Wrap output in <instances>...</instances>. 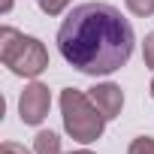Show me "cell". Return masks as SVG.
Masks as SVG:
<instances>
[{"label": "cell", "mask_w": 154, "mask_h": 154, "mask_svg": "<svg viewBox=\"0 0 154 154\" xmlns=\"http://www.w3.org/2000/svg\"><path fill=\"white\" fill-rule=\"evenodd\" d=\"M133 24L121 9L97 0L75 6L57 30L60 57L85 75H112L121 69L133 54Z\"/></svg>", "instance_id": "1"}, {"label": "cell", "mask_w": 154, "mask_h": 154, "mask_svg": "<svg viewBox=\"0 0 154 154\" xmlns=\"http://www.w3.org/2000/svg\"><path fill=\"white\" fill-rule=\"evenodd\" d=\"M60 115H63V130L82 145L97 142L103 136V130H106L103 112L79 88H63L60 91Z\"/></svg>", "instance_id": "2"}, {"label": "cell", "mask_w": 154, "mask_h": 154, "mask_svg": "<svg viewBox=\"0 0 154 154\" xmlns=\"http://www.w3.org/2000/svg\"><path fill=\"white\" fill-rule=\"evenodd\" d=\"M0 60L15 75L36 79L42 69H48V51L36 36H24L21 30L3 24L0 27Z\"/></svg>", "instance_id": "3"}, {"label": "cell", "mask_w": 154, "mask_h": 154, "mask_svg": "<svg viewBox=\"0 0 154 154\" xmlns=\"http://www.w3.org/2000/svg\"><path fill=\"white\" fill-rule=\"evenodd\" d=\"M48 109H51V91H48L42 82H30V85L21 91V97H18L21 124H27V127L42 124L45 115H48Z\"/></svg>", "instance_id": "4"}, {"label": "cell", "mask_w": 154, "mask_h": 154, "mask_svg": "<svg viewBox=\"0 0 154 154\" xmlns=\"http://www.w3.org/2000/svg\"><path fill=\"white\" fill-rule=\"evenodd\" d=\"M88 97H91V103L103 112L106 121L118 118L121 109H124V91H121L118 85H112V82H100V85H94V88L88 91Z\"/></svg>", "instance_id": "5"}, {"label": "cell", "mask_w": 154, "mask_h": 154, "mask_svg": "<svg viewBox=\"0 0 154 154\" xmlns=\"http://www.w3.org/2000/svg\"><path fill=\"white\" fill-rule=\"evenodd\" d=\"M33 154H60V139L51 130H39L33 139Z\"/></svg>", "instance_id": "6"}, {"label": "cell", "mask_w": 154, "mask_h": 154, "mask_svg": "<svg viewBox=\"0 0 154 154\" xmlns=\"http://www.w3.org/2000/svg\"><path fill=\"white\" fill-rule=\"evenodd\" d=\"M124 3H127V9H130L133 15H139V18L154 15V0H124Z\"/></svg>", "instance_id": "7"}, {"label": "cell", "mask_w": 154, "mask_h": 154, "mask_svg": "<svg viewBox=\"0 0 154 154\" xmlns=\"http://www.w3.org/2000/svg\"><path fill=\"white\" fill-rule=\"evenodd\" d=\"M127 154H154V139L151 136H136L127 148Z\"/></svg>", "instance_id": "8"}, {"label": "cell", "mask_w": 154, "mask_h": 154, "mask_svg": "<svg viewBox=\"0 0 154 154\" xmlns=\"http://www.w3.org/2000/svg\"><path fill=\"white\" fill-rule=\"evenodd\" d=\"M36 3H39V9H42L45 15H60L72 0H36Z\"/></svg>", "instance_id": "9"}, {"label": "cell", "mask_w": 154, "mask_h": 154, "mask_svg": "<svg viewBox=\"0 0 154 154\" xmlns=\"http://www.w3.org/2000/svg\"><path fill=\"white\" fill-rule=\"evenodd\" d=\"M142 60H145V66L154 72V30L145 33V42H142Z\"/></svg>", "instance_id": "10"}, {"label": "cell", "mask_w": 154, "mask_h": 154, "mask_svg": "<svg viewBox=\"0 0 154 154\" xmlns=\"http://www.w3.org/2000/svg\"><path fill=\"white\" fill-rule=\"evenodd\" d=\"M0 154H30L24 145H18V142H3L0 145Z\"/></svg>", "instance_id": "11"}, {"label": "cell", "mask_w": 154, "mask_h": 154, "mask_svg": "<svg viewBox=\"0 0 154 154\" xmlns=\"http://www.w3.org/2000/svg\"><path fill=\"white\" fill-rule=\"evenodd\" d=\"M9 9H12V0H3V3H0V12H3V15H6Z\"/></svg>", "instance_id": "12"}, {"label": "cell", "mask_w": 154, "mask_h": 154, "mask_svg": "<svg viewBox=\"0 0 154 154\" xmlns=\"http://www.w3.org/2000/svg\"><path fill=\"white\" fill-rule=\"evenodd\" d=\"M72 154H94V151H85V148H82V151H72Z\"/></svg>", "instance_id": "13"}, {"label": "cell", "mask_w": 154, "mask_h": 154, "mask_svg": "<svg viewBox=\"0 0 154 154\" xmlns=\"http://www.w3.org/2000/svg\"><path fill=\"white\" fill-rule=\"evenodd\" d=\"M151 97H154V79H151Z\"/></svg>", "instance_id": "14"}]
</instances>
